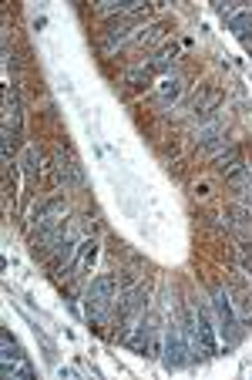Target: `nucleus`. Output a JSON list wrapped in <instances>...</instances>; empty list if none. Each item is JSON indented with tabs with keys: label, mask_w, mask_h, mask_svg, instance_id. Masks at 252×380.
I'll use <instances>...</instances> for the list:
<instances>
[{
	"label": "nucleus",
	"mask_w": 252,
	"mask_h": 380,
	"mask_svg": "<svg viewBox=\"0 0 252 380\" xmlns=\"http://www.w3.org/2000/svg\"><path fill=\"white\" fill-rule=\"evenodd\" d=\"M118 296H121V283L115 273H101L98 279H91L88 286V296H84V317L91 323H104L111 306H118Z\"/></svg>",
	"instance_id": "1"
},
{
	"label": "nucleus",
	"mask_w": 252,
	"mask_h": 380,
	"mask_svg": "<svg viewBox=\"0 0 252 380\" xmlns=\"http://www.w3.org/2000/svg\"><path fill=\"white\" fill-rule=\"evenodd\" d=\"M54 179H58L61 189H84V165L75 158V152L68 148H58L54 152Z\"/></svg>",
	"instance_id": "2"
},
{
	"label": "nucleus",
	"mask_w": 252,
	"mask_h": 380,
	"mask_svg": "<svg viewBox=\"0 0 252 380\" xmlns=\"http://www.w3.org/2000/svg\"><path fill=\"white\" fill-rule=\"evenodd\" d=\"M212 303H215V313H219V330H222L225 336V347H232L239 340V317H236V310H232V300H229V293L225 289H215L212 293Z\"/></svg>",
	"instance_id": "3"
},
{
	"label": "nucleus",
	"mask_w": 252,
	"mask_h": 380,
	"mask_svg": "<svg viewBox=\"0 0 252 380\" xmlns=\"http://www.w3.org/2000/svg\"><path fill=\"white\" fill-rule=\"evenodd\" d=\"M189 364V347L182 336V323H172L165 334V370H182Z\"/></svg>",
	"instance_id": "4"
},
{
	"label": "nucleus",
	"mask_w": 252,
	"mask_h": 380,
	"mask_svg": "<svg viewBox=\"0 0 252 380\" xmlns=\"http://www.w3.org/2000/svg\"><path fill=\"white\" fill-rule=\"evenodd\" d=\"M149 303V286H134V289H125L118 296V317L125 327H132L134 319L141 317V310Z\"/></svg>",
	"instance_id": "5"
},
{
	"label": "nucleus",
	"mask_w": 252,
	"mask_h": 380,
	"mask_svg": "<svg viewBox=\"0 0 252 380\" xmlns=\"http://www.w3.org/2000/svg\"><path fill=\"white\" fill-rule=\"evenodd\" d=\"M195 330H199V347L206 357H215L219 353V343H215V327H212V317H208L206 303H195Z\"/></svg>",
	"instance_id": "6"
},
{
	"label": "nucleus",
	"mask_w": 252,
	"mask_h": 380,
	"mask_svg": "<svg viewBox=\"0 0 252 380\" xmlns=\"http://www.w3.org/2000/svg\"><path fill=\"white\" fill-rule=\"evenodd\" d=\"M64 213V196H51L44 202H37L34 209H30V226H44V222H54L61 219Z\"/></svg>",
	"instance_id": "7"
},
{
	"label": "nucleus",
	"mask_w": 252,
	"mask_h": 380,
	"mask_svg": "<svg viewBox=\"0 0 252 380\" xmlns=\"http://www.w3.org/2000/svg\"><path fill=\"white\" fill-rule=\"evenodd\" d=\"M242 165H246V152H242V145H232V148L222 152V155H219V162H215V168L222 172L225 179H229L232 172H239Z\"/></svg>",
	"instance_id": "8"
},
{
	"label": "nucleus",
	"mask_w": 252,
	"mask_h": 380,
	"mask_svg": "<svg viewBox=\"0 0 252 380\" xmlns=\"http://www.w3.org/2000/svg\"><path fill=\"white\" fill-rule=\"evenodd\" d=\"M4 111H7V128L20 132V122H24V111H20V98H17L14 88L4 91Z\"/></svg>",
	"instance_id": "9"
},
{
	"label": "nucleus",
	"mask_w": 252,
	"mask_h": 380,
	"mask_svg": "<svg viewBox=\"0 0 252 380\" xmlns=\"http://www.w3.org/2000/svg\"><path fill=\"white\" fill-rule=\"evenodd\" d=\"M132 31H134L132 20H118V24H111V27H108V37H104V51H111L115 44H125V41L132 37Z\"/></svg>",
	"instance_id": "10"
},
{
	"label": "nucleus",
	"mask_w": 252,
	"mask_h": 380,
	"mask_svg": "<svg viewBox=\"0 0 252 380\" xmlns=\"http://www.w3.org/2000/svg\"><path fill=\"white\" fill-rule=\"evenodd\" d=\"M229 27H232V34H236L239 41L246 47H252V14H232L229 17Z\"/></svg>",
	"instance_id": "11"
},
{
	"label": "nucleus",
	"mask_w": 252,
	"mask_h": 380,
	"mask_svg": "<svg viewBox=\"0 0 252 380\" xmlns=\"http://www.w3.org/2000/svg\"><path fill=\"white\" fill-rule=\"evenodd\" d=\"M178 98H182V77H165V81H158V101L162 105H172Z\"/></svg>",
	"instance_id": "12"
},
{
	"label": "nucleus",
	"mask_w": 252,
	"mask_h": 380,
	"mask_svg": "<svg viewBox=\"0 0 252 380\" xmlns=\"http://www.w3.org/2000/svg\"><path fill=\"white\" fill-rule=\"evenodd\" d=\"M98 11L101 14H134V11H141V0H104Z\"/></svg>",
	"instance_id": "13"
},
{
	"label": "nucleus",
	"mask_w": 252,
	"mask_h": 380,
	"mask_svg": "<svg viewBox=\"0 0 252 380\" xmlns=\"http://www.w3.org/2000/svg\"><path fill=\"white\" fill-rule=\"evenodd\" d=\"M94 259H98V239H84L81 243V256H77V270L88 273L91 266H94Z\"/></svg>",
	"instance_id": "14"
},
{
	"label": "nucleus",
	"mask_w": 252,
	"mask_h": 380,
	"mask_svg": "<svg viewBox=\"0 0 252 380\" xmlns=\"http://www.w3.org/2000/svg\"><path fill=\"white\" fill-rule=\"evenodd\" d=\"M71 256H75V243H71V239H58V246H54V259H51V266H54V270H61V266H64V262H68Z\"/></svg>",
	"instance_id": "15"
},
{
	"label": "nucleus",
	"mask_w": 252,
	"mask_h": 380,
	"mask_svg": "<svg viewBox=\"0 0 252 380\" xmlns=\"http://www.w3.org/2000/svg\"><path fill=\"white\" fill-rule=\"evenodd\" d=\"M24 175H27V179L41 175V152H37V148H27V152H24Z\"/></svg>",
	"instance_id": "16"
},
{
	"label": "nucleus",
	"mask_w": 252,
	"mask_h": 380,
	"mask_svg": "<svg viewBox=\"0 0 252 380\" xmlns=\"http://www.w3.org/2000/svg\"><path fill=\"white\" fill-rule=\"evenodd\" d=\"M151 75H155L151 64L149 68H134V71H128V84H138V88H141V84H151Z\"/></svg>",
	"instance_id": "17"
},
{
	"label": "nucleus",
	"mask_w": 252,
	"mask_h": 380,
	"mask_svg": "<svg viewBox=\"0 0 252 380\" xmlns=\"http://www.w3.org/2000/svg\"><path fill=\"white\" fill-rule=\"evenodd\" d=\"M14 128H7V125H4V162H11V152H14Z\"/></svg>",
	"instance_id": "18"
},
{
	"label": "nucleus",
	"mask_w": 252,
	"mask_h": 380,
	"mask_svg": "<svg viewBox=\"0 0 252 380\" xmlns=\"http://www.w3.org/2000/svg\"><path fill=\"white\" fill-rule=\"evenodd\" d=\"M219 135H222V125H208L206 132H202V145H215Z\"/></svg>",
	"instance_id": "19"
},
{
	"label": "nucleus",
	"mask_w": 252,
	"mask_h": 380,
	"mask_svg": "<svg viewBox=\"0 0 252 380\" xmlns=\"http://www.w3.org/2000/svg\"><path fill=\"white\" fill-rule=\"evenodd\" d=\"M239 198H242L246 205H252V175H249V179H246L242 185H239Z\"/></svg>",
	"instance_id": "20"
}]
</instances>
